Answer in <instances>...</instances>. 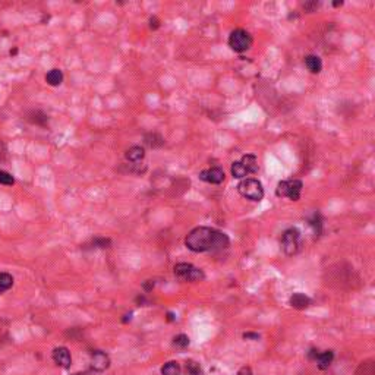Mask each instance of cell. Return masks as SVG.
Returning <instances> with one entry per match:
<instances>
[{
    "label": "cell",
    "instance_id": "22",
    "mask_svg": "<svg viewBox=\"0 0 375 375\" xmlns=\"http://www.w3.org/2000/svg\"><path fill=\"white\" fill-rule=\"evenodd\" d=\"M173 346L176 349H186L189 346V337L186 334H177L173 338Z\"/></svg>",
    "mask_w": 375,
    "mask_h": 375
},
{
    "label": "cell",
    "instance_id": "27",
    "mask_svg": "<svg viewBox=\"0 0 375 375\" xmlns=\"http://www.w3.org/2000/svg\"><path fill=\"white\" fill-rule=\"evenodd\" d=\"M237 375H253V372L249 366H243L237 371Z\"/></svg>",
    "mask_w": 375,
    "mask_h": 375
},
{
    "label": "cell",
    "instance_id": "19",
    "mask_svg": "<svg viewBox=\"0 0 375 375\" xmlns=\"http://www.w3.org/2000/svg\"><path fill=\"white\" fill-rule=\"evenodd\" d=\"M356 375H375V365L372 360H365L359 365Z\"/></svg>",
    "mask_w": 375,
    "mask_h": 375
},
{
    "label": "cell",
    "instance_id": "24",
    "mask_svg": "<svg viewBox=\"0 0 375 375\" xmlns=\"http://www.w3.org/2000/svg\"><path fill=\"white\" fill-rule=\"evenodd\" d=\"M0 183L10 186V185L15 183V179H13V176H12L10 173H7V171H4V170H0Z\"/></svg>",
    "mask_w": 375,
    "mask_h": 375
},
{
    "label": "cell",
    "instance_id": "9",
    "mask_svg": "<svg viewBox=\"0 0 375 375\" xmlns=\"http://www.w3.org/2000/svg\"><path fill=\"white\" fill-rule=\"evenodd\" d=\"M51 357L54 360V363H57L59 366L62 368H69L70 363H72V356H70V352L67 347H56L51 353Z\"/></svg>",
    "mask_w": 375,
    "mask_h": 375
},
{
    "label": "cell",
    "instance_id": "1",
    "mask_svg": "<svg viewBox=\"0 0 375 375\" xmlns=\"http://www.w3.org/2000/svg\"><path fill=\"white\" fill-rule=\"evenodd\" d=\"M185 245L189 250L201 253V252H215L223 250L230 245V239L220 230L211 227H195L185 237Z\"/></svg>",
    "mask_w": 375,
    "mask_h": 375
},
{
    "label": "cell",
    "instance_id": "17",
    "mask_svg": "<svg viewBox=\"0 0 375 375\" xmlns=\"http://www.w3.org/2000/svg\"><path fill=\"white\" fill-rule=\"evenodd\" d=\"M240 161L246 166V168L249 170L250 174H253V173L258 171V160H256V157H255L253 154H245V155L240 158Z\"/></svg>",
    "mask_w": 375,
    "mask_h": 375
},
{
    "label": "cell",
    "instance_id": "10",
    "mask_svg": "<svg viewBox=\"0 0 375 375\" xmlns=\"http://www.w3.org/2000/svg\"><path fill=\"white\" fill-rule=\"evenodd\" d=\"M289 303H290L292 308L302 311V309L309 308V305L312 303V300H311V297L306 296L305 293H293V294L290 296V299H289Z\"/></svg>",
    "mask_w": 375,
    "mask_h": 375
},
{
    "label": "cell",
    "instance_id": "25",
    "mask_svg": "<svg viewBox=\"0 0 375 375\" xmlns=\"http://www.w3.org/2000/svg\"><path fill=\"white\" fill-rule=\"evenodd\" d=\"M94 245H95L97 248H108L110 240H108V239H104V237H97V239L94 240Z\"/></svg>",
    "mask_w": 375,
    "mask_h": 375
},
{
    "label": "cell",
    "instance_id": "30",
    "mask_svg": "<svg viewBox=\"0 0 375 375\" xmlns=\"http://www.w3.org/2000/svg\"><path fill=\"white\" fill-rule=\"evenodd\" d=\"M152 287H154V281H152V280H146V283H144V289H145L146 292H149Z\"/></svg>",
    "mask_w": 375,
    "mask_h": 375
},
{
    "label": "cell",
    "instance_id": "5",
    "mask_svg": "<svg viewBox=\"0 0 375 375\" xmlns=\"http://www.w3.org/2000/svg\"><path fill=\"white\" fill-rule=\"evenodd\" d=\"M173 272L180 281H190L192 283V281H199V280L205 278V274L201 268H198L192 264H188V262L176 264L174 268H173Z\"/></svg>",
    "mask_w": 375,
    "mask_h": 375
},
{
    "label": "cell",
    "instance_id": "12",
    "mask_svg": "<svg viewBox=\"0 0 375 375\" xmlns=\"http://www.w3.org/2000/svg\"><path fill=\"white\" fill-rule=\"evenodd\" d=\"M333 359H334L333 350H325V352H319V353H318L315 362H316V366H318L321 371H324V369H328V366L331 365Z\"/></svg>",
    "mask_w": 375,
    "mask_h": 375
},
{
    "label": "cell",
    "instance_id": "3",
    "mask_svg": "<svg viewBox=\"0 0 375 375\" xmlns=\"http://www.w3.org/2000/svg\"><path fill=\"white\" fill-rule=\"evenodd\" d=\"M280 245H281L283 252L287 256L296 255L300 249V245H302L300 231L296 227H290V229L284 230L283 234H281V239H280Z\"/></svg>",
    "mask_w": 375,
    "mask_h": 375
},
{
    "label": "cell",
    "instance_id": "28",
    "mask_svg": "<svg viewBox=\"0 0 375 375\" xmlns=\"http://www.w3.org/2000/svg\"><path fill=\"white\" fill-rule=\"evenodd\" d=\"M158 26H160V21H158L155 16H152V18L149 19V28H151V29H157Z\"/></svg>",
    "mask_w": 375,
    "mask_h": 375
},
{
    "label": "cell",
    "instance_id": "8",
    "mask_svg": "<svg viewBox=\"0 0 375 375\" xmlns=\"http://www.w3.org/2000/svg\"><path fill=\"white\" fill-rule=\"evenodd\" d=\"M199 179L211 185H220L224 180V171L220 167H211V168L202 170L199 173Z\"/></svg>",
    "mask_w": 375,
    "mask_h": 375
},
{
    "label": "cell",
    "instance_id": "21",
    "mask_svg": "<svg viewBox=\"0 0 375 375\" xmlns=\"http://www.w3.org/2000/svg\"><path fill=\"white\" fill-rule=\"evenodd\" d=\"M309 224H311V227L313 229L315 234H318V236H319V234L322 233V218H321V215H319L318 212H315V214L311 217Z\"/></svg>",
    "mask_w": 375,
    "mask_h": 375
},
{
    "label": "cell",
    "instance_id": "7",
    "mask_svg": "<svg viewBox=\"0 0 375 375\" xmlns=\"http://www.w3.org/2000/svg\"><path fill=\"white\" fill-rule=\"evenodd\" d=\"M110 366V357L101 350H95L91 354V369L94 372H103Z\"/></svg>",
    "mask_w": 375,
    "mask_h": 375
},
{
    "label": "cell",
    "instance_id": "6",
    "mask_svg": "<svg viewBox=\"0 0 375 375\" xmlns=\"http://www.w3.org/2000/svg\"><path fill=\"white\" fill-rule=\"evenodd\" d=\"M252 41H253L252 35L246 29H242V28L231 31L229 35V45L236 53H243V51L249 50L252 45Z\"/></svg>",
    "mask_w": 375,
    "mask_h": 375
},
{
    "label": "cell",
    "instance_id": "2",
    "mask_svg": "<svg viewBox=\"0 0 375 375\" xmlns=\"http://www.w3.org/2000/svg\"><path fill=\"white\" fill-rule=\"evenodd\" d=\"M237 190L243 198L253 202H259L264 198V186L258 179H253V177L243 179L237 185Z\"/></svg>",
    "mask_w": 375,
    "mask_h": 375
},
{
    "label": "cell",
    "instance_id": "14",
    "mask_svg": "<svg viewBox=\"0 0 375 375\" xmlns=\"http://www.w3.org/2000/svg\"><path fill=\"white\" fill-rule=\"evenodd\" d=\"M230 171H231V176L236 177V179H246V176H249V170L246 168V166L239 160V161H233L231 163V167H230Z\"/></svg>",
    "mask_w": 375,
    "mask_h": 375
},
{
    "label": "cell",
    "instance_id": "31",
    "mask_svg": "<svg viewBox=\"0 0 375 375\" xmlns=\"http://www.w3.org/2000/svg\"><path fill=\"white\" fill-rule=\"evenodd\" d=\"M343 4V1H334L333 3V6H341Z\"/></svg>",
    "mask_w": 375,
    "mask_h": 375
},
{
    "label": "cell",
    "instance_id": "18",
    "mask_svg": "<svg viewBox=\"0 0 375 375\" xmlns=\"http://www.w3.org/2000/svg\"><path fill=\"white\" fill-rule=\"evenodd\" d=\"M180 371V365L176 360H170L161 366V375H179Z\"/></svg>",
    "mask_w": 375,
    "mask_h": 375
},
{
    "label": "cell",
    "instance_id": "15",
    "mask_svg": "<svg viewBox=\"0 0 375 375\" xmlns=\"http://www.w3.org/2000/svg\"><path fill=\"white\" fill-rule=\"evenodd\" d=\"M144 142H145V145H148L151 148H158V146L164 145V138L160 133L152 132V133H146L144 136Z\"/></svg>",
    "mask_w": 375,
    "mask_h": 375
},
{
    "label": "cell",
    "instance_id": "11",
    "mask_svg": "<svg viewBox=\"0 0 375 375\" xmlns=\"http://www.w3.org/2000/svg\"><path fill=\"white\" fill-rule=\"evenodd\" d=\"M305 66L311 73H319L322 70V60L316 54H308L305 57Z\"/></svg>",
    "mask_w": 375,
    "mask_h": 375
},
{
    "label": "cell",
    "instance_id": "23",
    "mask_svg": "<svg viewBox=\"0 0 375 375\" xmlns=\"http://www.w3.org/2000/svg\"><path fill=\"white\" fill-rule=\"evenodd\" d=\"M186 374L188 375H201V366L199 363L193 362V360H189L186 362Z\"/></svg>",
    "mask_w": 375,
    "mask_h": 375
},
{
    "label": "cell",
    "instance_id": "13",
    "mask_svg": "<svg viewBox=\"0 0 375 375\" xmlns=\"http://www.w3.org/2000/svg\"><path fill=\"white\" fill-rule=\"evenodd\" d=\"M125 157H126L127 161L138 163V161H141V160L145 157V149H144L142 146H139V145H133V146H130V148L126 151Z\"/></svg>",
    "mask_w": 375,
    "mask_h": 375
},
{
    "label": "cell",
    "instance_id": "16",
    "mask_svg": "<svg viewBox=\"0 0 375 375\" xmlns=\"http://www.w3.org/2000/svg\"><path fill=\"white\" fill-rule=\"evenodd\" d=\"M45 81L48 85L51 86H57L63 82V73L60 69H51L47 75H45Z\"/></svg>",
    "mask_w": 375,
    "mask_h": 375
},
{
    "label": "cell",
    "instance_id": "29",
    "mask_svg": "<svg viewBox=\"0 0 375 375\" xmlns=\"http://www.w3.org/2000/svg\"><path fill=\"white\" fill-rule=\"evenodd\" d=\"M243 338H252V340H258V338H259V335H258V334H255V333H245V334H243Z\"/></svg>",
    "mask_w": 375,
    "mask_h": 375
},
{
    "label": "cell",
    "instance_id": "26",
    "mask_svg": "<svg viewBox=\"0 0 375 375\" xmlns=\"http://www.w3.org/2000/svg\"><path fill=\"white\" fill-rule=\"evenodd\" d=\"M318 6H319V3H318V1H306V3L303 4V9H305V10H308V12H312V10H315Z\"/></svg>",
    "mask_w": 375,
    "mask_h": 375
},
{
    "label": "cell",
    "instance_id": "4",
    "mask_svg": "<svg viewBox=\"0 0 375 375\" xmlns=\"http://www.w3.org/2000/svg\"><path fill=\"white\" fill-rule=\"evenodd\" d=\"M303 183L299 179H289V180H281L277 183L275 188V195L281 198H289L292 201H299L300 193H302Z\"/></svg>",
    "mask_w": 375,
    "mask_h": 375
},
{
    "label": "cell",
    "instance_id": "20",
    "mask_svg": "<svg viewBox=\"0 0 375 375\" xmlns=\"http://www.w3.org/2000/svg\"><path fill=\"white\" fill-rule=\"evenodd\" d=\"M13 286V277L9 272H0V294Z\"/></svg>",
    "mask_w": 375,
    "mask_h": 375
}]
</instances>
